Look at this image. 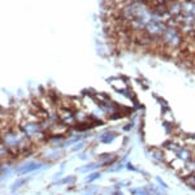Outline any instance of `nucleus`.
Masks as SVG:
<instances>
[{"label":"nucleus","mask_w":195,"mask_h":195,"mask_svg":"<svg viewBox=\"0 0 195 195\" xmlns=\"http://www.w3.org/2000/svg\"><path fill=\"white\" fill-rule=\"evenodd\" d=\"M57 112H59V121L63 122L64 125H66L68 127L76 126L77 125V119H76V114H74V109L60 105Z\"/></svg>","instance_id":"nucleus-1"},{"label":"nucleus","mask_w":195,"mask_h":195,"mask_svg":"<svg viewBox=\"0 0 195 195\" xmlns=\"http://www.w3.org/2000/svg\"><path fill=\"white\" fill-rule=\"evenodd\" d=\"M43 167V163L42 161H28L25 163L23 165H21L18 168V174L20 176H23V174H28V173H31L34 170H39L41 168Z\"/></svg>","instance_id":"nucleus-2"},{"label":"nucleus","mask_w":195,"mask_h":195,"mask_svg":"<svg viewBox=\"0 0 195 195\" xmlns=\"http://www.w3.org/2000/svg\"><path fill=\"white\" fill-rule=\"evenodd\" d=\"M177 157L185 160V161L193 159V157H194L193 156V147H190L187 145H182L180 147V150L177 151Z\"/></svg>","instance_id":"nucleus-3"},{"label":"nucleus","mask_w":195,"mask_h":195,"mask_svg":"<svg viewBox=\"0 0 195 195\" xmlns=\"http://www.w3.org/2000/svg\"><path fill=\"white\" fill-rule=\"evenodd\" d=\"M185 165H186V161H185V160L180 159V157H176V159L169 164V167L172 168V169L178 174V173H180L181 170H182L183 168H185Z\"/></svg>","instance_id":"nucleus-4"},{"label":"nucleus","mask_w":195,"mask_h":195,"mask_svg":"<svg viewBox=\"0 0 195 195\" xmlns=\"http://www.w3.org/2000/svg\"><path fill=\"white\" fill-rule=\"evenodd\" d=\"M117 137V133H114V132H105V133H103V134L100 135V142L101 143H105V145H108V143H112L113 142V139Z\"/></svg>","instance_id":"nucleus-5"},{"label":"nucleus","mask_w":195,"mask_h":195,"mask_svg":"<svg viewBox=\"0 0 195 195\" xmlns=\"http://www.w3.org/2000/svg\"><path fill=\"white\" fill-rule=\"evenodd\" d=\"M163 152H164V163H167V164H170L177 157V154L174 151H172V150L167 148V147L163 148Z\"/></svg>","instance_id":"nucleus-6"},{"label":"nucleus","mask_w":195,"mask_h":195,"mask_svg":"<svg viewBox=\"0 0 195 195\" xmlns=\"http://www.w3.org/2000/svg\"><path fill=\"white\" fill-rule=\"evenodd\" d=\"M111 85L119 91H124L126 89V85H125V82L122 79H113V81H111Z\"/></svg>","instance_id":"nucleus-7"},{"label":"nucleus","mask_w":195,"mask_h":195,"mask_svg":"<svg viewBox=\"0 0 195 195\" xmlns=\"http://www.w3.org/2000/svg\"><path fill=\"white\" fill-rule=\"evenodd\" d=\"M163 119H164V121L167 122V124H170V125L174 124V117H173L172 112H170L169 109H165V112L163 113Z\"/></svg>","instance_id":"nucleus-8"},{"label":"nucleus","mask_w":195,"mask_h":195,"mask_svg":"<svg viewBox=\"0 0 195 195\" xmlns=\"http://www.w3.org/2000/svg\"><path fill=\"white\" fill-rule=\"evenodd\" d=\"M185 168H186V170L189 172V174H195V159H194V157L186 161Z\"/></svg>","instance_id":"nucleus-9"},{"label":"nucleus","mask_w":195,"mask_h":195,"mask_svg":"<svg viewBox=\"0 0 195 195\" xmlns=\"http://www.w3.org/2000/svg\"><path fill=\"white\" fill-rule=\"evenodd\" d=\"M183 182L191 189H195V174H189L187 177L183 178Z\"/></svg>","instance_id":"nucleus-10"},{"label":"nucleus","mask_w":195,"mask_h":195,"mask_svg":"<svg viewBox=\"0 0 195 195\" xmlns=\"http://www.w3.org/2000/svg\"><path fill=\"white\" fill-rule=\"evenodd\" d=\"M26 181H28V180H25V178H21V180L16 181V182L13 183L12 186H10V190H12V191L18 190V189H20L21 186H23V185H25V183H26Z\"/></svg>","instance_id":"nucleus-11"},{"label":"nucleus","mask_w":195,"mask_h":195,"mask_svg":"<svg viewBox=\"0 0 195 195\" xmlns=\"http://www.w3.org/2000/svg\"><path fill=\"white\" fill-rule=\"evenodd\" d=\"M74 180H76V177H74V176H68V177L63 178L60 182H57V185H66V183H72Z\"/></svg>","instance_id":"nucleus-12"},{"label":"nucleus","mask_w":195,"mask_h":195,"mask_svg":"<svg viewBox=\"0 0 195 195\" xmlns=\"http://www.w3.org/2000/svg\"><path fill=\"white\" fill-rule=\"evenodd\" d=\"M99 177H100V173H99V172H95V173H91V174H90L89 177L86 178V181H87L89 183H90V182H94V181L98 180Z\"/></svg>","instance_id":"nucleus-13"},{"label":"nucleus","mask_w":195,"mask_h":195,"mask_svg":"<svg viewBox=\"0 0 195 195\" xmlns=\"http://www.w3.org/2000/svg\"><path fill=\"white\" fill-rule=\"evenodd\" d=\"M96 167H99V164H94V163H92V164H87V165H85V167L79 168V170H81V172H87V170H91Z\"/></svg>","instance_id":"nucleus-14"},{"label":"nucleus","mask_w":195,"mask_h":195,"mask_svg":"<svg viewBox=\"0 0 195 195\" xmlns=\"http://www.w3.org/2000/svg\"><path fill=\"white\" fill-rule=\"evenodd\" d=\"M81 141V137H74V138H72L70 141H66L65 142V146H70V145H73V143H77V142H79Z\"/></svg>","instance_id":"nucleus-15"},{"label":"nucleus","mask_w":195,"mask_h":195,"mask_svg":"<svg viewBox=\"0 0 195 195\" xmlns=\"http://www.w3.org/2000/svg\"><path fill=\"white\" fill-rule=\"evenodd\" d=\"M82 147H83V143H79V145H77V146L73 147V151H78L79 148H82Z\"/></svg>","instance_id":"nucleus-16"},{"label":"nucleus","mask_w":195,"mask_h":195,"mask_svg":"<svg viewBox=\"0 0 195 195\" xmlns=\"http://www.w3.org/2000/svg\"><path fill=\"white\" fill-rule=\"evenodd\" d=\"M156 180H157V181H159V183H160V185H161V186H163V187H164V189H167V187H168V186H167V185H165V183H164V182H163V180H160V178H159V177H157V178H156Z\"/></svg>","instance_id":"nucleus-17"},{"label":"nucleus","mask_w":195,"mask_h":195,"mask_svg":"<svg viewBox=\"0 0 195 195\" xmlns=\"http://www.w3.org/2000/svg\"><path fill=\"white\" fill-rule=\"evenodd\" d=\"M193 156H194V159H195V147L193 148Z\"/></svg>","instance_id":"nucleus-18"}]
</instances>
